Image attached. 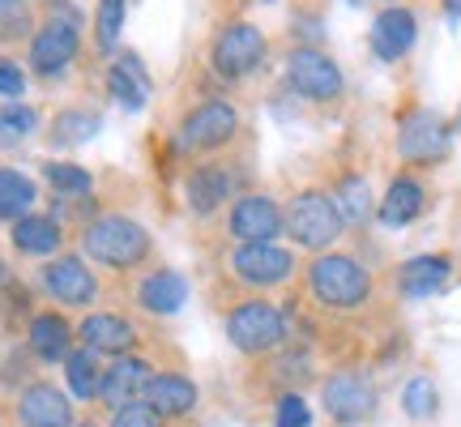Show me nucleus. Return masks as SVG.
Returning <instances> with one entry per match:
<instances>
[{
  "label": "nucleus",
  "instance_id": "15",
  "mask_svg": "<svg viewBox=\"0 0 461 427\" xmlns=\"http://www.w3.org/2000/svg\"><path fill=\"white\" fill-rule=\"evenodd\" d=\"M414 34H419V22L411 9H384L372 22V51L380 60H402L414 48Z\"/></svg>",
  "mask_w": 461,
  "mask_h": 427
},
{
  "label": "nucleus",
  "instance_id": "34",
  "mask_svg": "<svg viewBox=\"0 0 461 427\" xmlns=\"http://www.w3.org/2000/svg\"><path fill=\"white\" fill-rule=\"evenodd\" d=\"M112 427H163V414L154 411L149 402H129V406L115 411Z\"/></svg>",
  "mask_w": 461,
  "mask_h": 427
},
{
  "label": "nucleus",
  "instance_id": "39",
  "mask_svg": "<svg viewBox=\"0 0 461 427\" xmlns=\"http://www.w3.org/2000/svg\"><path fill=\"white\" fill-rule=\"evenodd\" d=\"M0 282H5V265H0Z\"/></svg>",
  "mask_w": 461,
  "mask_h": 427
},
{
  "label": "nucleus",
  "instance_id": "21",
  "mask_svg": "<svg viewBox=\"0 0 461 427\" xmlns=\"http://www.w3.org/2000/svg\"><path fill=\"white\" fill-rule=\"evenodd\" d=\"M107 90H112V99L120 107H129V112H141L149 99V73L141 68L137 56H120L107 73Z\"/></svg>",
  "mask_w": 461,
  "mask_h": 427
},
{
  "label": "nucleus",
  "instance_id": "1",
  "mask_svg": "<svg viewBox=\"0 0 461 427\" xmlns=\"http://www.w3.org/2000/svg\"><path fill=\"white\" fill-rule=\"evenodd\" d=\"M82 248L90 261L129 269V265H141L149 257V235L141 223H132L124 214H103L82 231Z\"/></svg>",
  "mask_w": 461,
  "mask_h": 427
},
{
  "label": "nucleus",
  "instance_id": "12",
  "mask_svg": "<svg viewBox=\"0 0 461 427\" xmlns=\"http://www.w3.org/2000/svg\"><path fill=\"white\" fill-rule=\"evenodd\" d=\"M321 397H325V411H330L338 423H359V419H367L372 406H376V389H372V380L359 377V372H338V377H330L325 389H321Z\"/></svg>",
  "mask_w": 461,
  "mask_h": 427
},
{
  "label": "nucleus",
  "instance_id": "23",
  "mask_svg": "<svg viewBox=\"0 0 461 427\" xmlns=\"http://www.w3.org/2000/svg\"><path fill=\"white\" fill-rule=\"evenodd\" d=\"M184 188H188V205H193V214H201V218H205V214H214L218 205L227 201L230 176L222 171V167L210 163V167H197V171L188 176V184H184Z\"/></svg>",
  "mask_w": 461,
  "mask_h": 427
},
{
  "label": "nucleus",
  "instance_id": "7",
  "mask_svg": "<svg viewBox=\"0 0 461 427\" xmlns=\"http://www.w3.org/2000/svg\"><path fill=\"white\" fill-rule=\"evenodd\" d=\"M286 77H291V86H295L303 99L330 103V99L342 95V68L333 65L325 51H316V48L291 51V60H286Z\"/></svg>",
  "mask_w": 461,
  "mask_h": 427
},
{
  "label": "nucleus",
  "instance_id": "40",
  "mask_svg": "<svg viewBox=\"0 0 461 427\" xmlns=\"http://www.w3.org/2000/svg\"><path fill=\"white\" fill-rule=\"evenodd\" d=\"M82 427H95V423H82Z\"/></svg>",
  "mask_w": 461,
  "mask_h": 427
},
{
  "label": "nucleus",
  "instance_id": "18",
  "mask_svg": "<svg viewBox=\"0 0 461 427\" xmlns=\"http://www.w3.org/2000/svg\"><path fill=\"white\" fill-rule=\"evenodd\" d=\"M137 304L154 316L180 313L184 304H188V282H184V274H176V269H158V274H149V278L137 286Z\"/></svg>",
  "mask_w": 461,
  "mask_h": 427
},
{
  "label": "nucleus",
  "instance_id": "38",
  "mask_svg": "<svg viewBox=\"0 0 461 427\" xmlns=\"http://www.w3.org/2000/svg\"><path fill=\"white\" fill-rule=\"evenodd\" d=\"M445 9H448V17H453V22H457V17H461V0H448Z\"/></svg>",
  "mask_w": 461,
  "mask_h": 427
},
{
  "label": "nucleus",
  "instance_id": "35",
  "mask_svg": "<svg viewBox=\"0 0 461 427\" xmlns=\"http://www.w3.org/2000/svg\"><path fill=\"white\" fill-rule=\"evenodd\" d=\"M31 31V17H26V0H0V39H17V34Z\"/></svg>",
  "mask_w": 461,
  "mask_h": 427
},
{
  "label": "nucleus",
  "instance_id": "17",
  "mask_svg": "<svg viewBox=\"0 0 461 427\" xmlns=\"http://www.w3.org/2000/svg\"><path fill=\"white\" fill-rule=\"evenodd\" d=\"M146 402L163 419H180V414L197 411V385L180 372H154L146 385Z\"/></svg>",
  "mask_w": 461,
  "mask_h": 427
},
{
  "label": "nucleus",
  "instance_id": "36",
  "mask_svg": "<svg viewBox=\"0 0 461 427\" xmlns=\"http://www.w3.org/2000/svg\"><path fill=\"white\" fill-rule=\"evenodd\" d=\"M312 423V411H308V402L299 394H286L278 402V419H274V427H308Z\"/></svg>",
  "mask_w": 461,
  "mask_h": 427
},
{
  "label": "nucleus",
  "instance_id": "11",
  "mask_svg": "<svg viewBox=\"0 0 461 427\" xmlns=\"http://www.w3.org/2000/svg\"><path fill=\"white\" fill-rule=\"evenodd\" d=\"M265 60V34L248 22H235L218 34L214 43V68L222 77H244Z\"/></svg>",
  "mask_w": 461,
  "mask_h": 427
},
{
  "label": "nucleus",
  "instance_id": "24",
  "mask_svg": "<svg viewBox=\"0 0 461 427\" xmlns=\"http://www.w3.org/2000/svg\"><path fill=\"white\" fill-rule=\"evenodd\" d=\"M60 223L56 218H43V214H26V218H17L14 223V244L22 252H31V257H51L56 248H60Z\"/></svg>",
  "mask_w": 461,
  "mask_h": 427
},
{
  "label": "nucleus",
  "instance_id": "20",
  "mask_svg": "<svg viewBox=\"0 0 461 427\" xmlns=\"http://www.w3.org/2000/svg\"><path fill=\"white\" fill-rule=\"evenodd\" d=\"M82 342L86 350H95V355H124L132 342H137V333L124 316H112V313H95L82 321Z\"/></svg>",
  "mask_w": 461,
  "mask_h": 427
},
{
  "label": "nucleus",
  "instance_id": "33",
  "mask_svg": "<svg viewBox=\"0 0 461 427\" xmlns=\"http://www.w3.org/2000/svg\"><path fill=\"white\" fill-rule=\"evenodd\" d=\"M43 176H48V184L56 188V193H77V197H86V193H90V171H86V167L48 163V167H43Z\"/></svg>",
  "mask_w": 461,
  "mask_h": 427
},
{
  "label": "nucleus",
  "instance_id": "10",
  "mask_svg": "<svg viewBox=\"0 0 461 427\" xmlns=\"http://www.w3.org/2000/svg\"><path fill=\"white\" fill-rule=\"evenodd\" d=\"M397 150L411 163H436L448 154V124L436 112H411L397 129Z\"/></svg>",
  "mask_w": 461,
  "mask_h": 427
},
{
  "label": "nucleus",
  "instance_id": "37",
  "mask_svg": "<svg viewBox=\"0 0 461 427\" xmlns=\"http://www.w3.org/2000/svg\"><path fill=\"white\" fill-rule=\"evenodd\" d=\"M22 90H26V73H22L9 56H0V95H5V99H17Z\"/></svg>",
  "mask_w": 461,
  "mask_h": 427
},
{
  "label": "nucleus",
  "instance_id": "32",
  "mask_svg": "<svg viewBox=\"0 0 461 427\" xmlns=\"http://www.w3.org/2000/svg\"><path fill=\"white\" fill-rule=\"evenodd\" d=\"M124 5L129 0H99V17H95V31H99V48L112 51L120 43V31H124Z\"/></svg>",
  "mask_w": 461,
  "mask_h": 427
},
{
  "label": "nucleus",
  "instance_id": "25",
  "mask_svg": "<svg viewBox=\"0 0 461 427\" xmlns=\"http://www.w3.org/2000/svg\"><path fill=\"white\" fill-rule=\"evenodd\" d=\"M333 205H338V214H342V223H350V227L367 223V218H372V210H376L372 188H367V180H363V176H342V180H338V188H333Z\"/></svg>",
  "mask_w": 461,
  "mask_h": 427
},
{
  "label": "nucleus",
  "instance_id": "14",
  "mask_svg": "<svg viewBox=\"0 0 461 427\" xmlns=\"http://www.w3.org/2000/svg\"><path fill=\"white\" fill-rule=\"evenodd\" d=\"M17 419L26 427H73V406L56 385H31L17 402Z\"/></svg>",
  "mask_w": 461,
  "mask_h": 427
},
{
  "label": "nucleus",
  "instance_id": "19",
  "mask_svg": "<svg viewBox=\"0 0 461 427\" xmlns=\"http://www.w3.org/2000/svg\"><path fill=\"white\" fill-rule=\"evenodd\" d=\"M448 274H453L448 257H411L402 265V274H397V291L406 299H428L445 286Z\"/></svg>",
  "mask_w": 461,
  "mask_h": 427
},
{
  "label": "nucleus",
  "instance_id": "5",
  "mask_svg": "<svg viewBox=\"0 0 461 427\" xmlns=\"http://www.w3.org/2000/svg\"><path fill=\"white\" fill-rule=\"evenodd\" d=\"M77 31H82V22L77 17H60L51 14L31 39V68L39 77H56V73H65L73 65V56H77Z\"/></svg>",
  "mask_w": 461,
  "mask_h": 427
},
{
  "label": "nucleus",
  "instance_id": "9",
  "mask_svg": "<svg viewBox=\"0 0 461 427\" xmlns=\"http://www.w3.org/2000/svg\"><path fill=\"white\" fill-rule=\"evenodd\" d=\"M230 269H235V278L248 282V286H278V282L291 278L295 257L278 244H240L235 257H230Z\"/></svg>",
  "mask_w": 461,
  "mask_h": 427
},
{
  "label": "nucleus",
  "instance_id": "3",
  "mask_svg": "<svg viewBox=\"0 0 461 427\" xmlns=\"http://www.w3.org/2000/svg\"><path fill=\"white\" fill-rule=\"evenodd\" d=\"M227 338H230V346L244 350V355H265V350L282 346V338H286V316H282V308L265 304V299H248V304H240V308L227 316Z\"/></svg>",
  "mask_w": 461,
  "mask_h": 427
},
{
  "label": "nucleus",
  "instance_id": "28",
  "mask_svg": "<svg viewBox=\"0 0 461 427\" xmlns=\"http://www.w3.org/2000/svg\"><path fill=\"white\" fill-rule=\"evenodd\" d=\"M65 377H68V389L77 397H99L103 389V372H99V363H95V350H68V359H65Z\"/></svg>",
  "mask_w": 461,
  "mask_h": 427
},
{
  "label": "nucleus",
  "instance_id": "31",
  "mask_svg": "<svg viewBox=\"0 0 461 427\" xmlns=\"http://www.w3.org/2000/svg\"><path fill=\"white\" fill-rule=\"evenodd\" d=\"M402 406H406L411 419H431L436 406H440V394H436V385H431L428 377H414L411 385L402 389Z\"/></svg>",
  "mask_w": 461,
  "mask_h": 427
},
{
  "label": "nucleus",
  "instance_id": "30",
  "mask_svg": "<svg viewBox=\"0 0 461 427\" xmlns=\"http://www.w3.org/2000/svg\"><path fill=\"white\" fill-rule=\"evenodd\" d=\"M34 124H39L34 107H26V103H5V107H0V146H22L34 132Z\"/></svg>",
  "mask_w": 461,
  "mask_h": 427
},
{
  "label": "nucleus",
  "instance_id": "26",
  "mask_svg": "<svg viewBox=\"0 0 461 427\" xmlns=\"http://www.w3.org/2000/svg\"><path fill=\"white\" fill-rule=\"evenodd\" d=\"M31 346L39 359H68V325L65 316L39 313L31 321Z\"/></svg>",
  "mask_w": 461,
  "mask_h": 427
},
{
  "label": "nucleus",
  "instance_id": "27",
  "mask_svg": "<svg viewBox=\"0 0 461 427\" xmlns=\"http://www.w3.org/2000/svg\"><path fill=\"white\" fill-rule=\"evenodd\" d=\"M31 205H34L31 176H22V171H14V167H0V218L17 223V218L31 214Z\"/></svg>",
  "mask_w": 461,
  "mask_h": 427
},
{
  "label": "nucleus",
  "instance_id": "41",
  "mask_svg": "<svg viewBox=\"0 0 461 427\" xmlns=\"http://www.w3.org/2000/svg\"><path fill=\"white\" fill-rule=\"evenodd\" d=\"M350 5H359V0H350Z\"/></svg>",
  "mask_w": 461,
  "mask_h": 427
},
{
  "label": "nucleus",
  "instance_id": "2",
  "mask_svg": "<svg viewBox=\"0 0 461 427\" xmlns=\"http://www.w3.org/2000/svg\"><path fill=\"white\" fill-rule=\"evenodd\" d=\"M308 282H312V295L325 308H359L363 299L372 295L367 269L355 257H342V252H321L308 269Z\"/></svg>",
  "mask_w": 461,
  "mask_h": 427
},
{
  "label": "nucleus",
  "instance_id": "29",
  "mask_svg": "<svg viewBox=\"0 0 461 427\" xmlns=\"http://www.w3.org/2000/svg\"><path fill=\"white\" fill-rule=\"evenodd\" d=\"M99 129H103L99 115L73 107V112H60L51 120V141H56V146H82V141H90Z\"/></svg>",
  "mask_w": 461,
  "mask_h": 427
},
{
  "label": "nucleus",
  "instance_id": "22",
  "mask_svg": "<svg viewBox=\"0 0 461 427\" xmlns=\"http://www.w3.org/2000/svg\"><path fill=\"white\" fill-rule=\"evenodd\" d=\"M376 214L384 227H406V223H414V218L423 214V184L411 180V176L393 180L389 193H384V201L376 205Z\"/></svg>",
  "mask_w": 461,
  "mask_h": 427
},
{
  "label": "nucleus",
  "instance_id": "13",
  "mask_svg": "<svg viewBox=\"0 0 461 427\" xmlns=\"http://www.w3.org/2000/svg\"><path fill=\"white\" fill-rule=\"evenodd\" d=\"M43 286H48L60 304H73V308L90 304L95 291H99V282L86 269L82 257H56V261H48L43 265Z\"/></svg>",
  "mask_w": 461,
  "mask_h": 427
},
{
  "label": "nucleus",
  "instance_id": "42",
  "mask_svg": "<svg viewBox=\"0 0 461 427\" xmlns=\"http://www.w3.org/2000/svg\"><path fill=\"white\" fill-rule=\"evenodd\" d=\"M457 129H461V120H457Z\"/></svg>",
  "mask_w": 461,
  "mask_h": 427
},
{
  "label": "nucleus",
  "instance_id": "16",
  "mask_svg": "<svg viewBox=\"0 0 461 427\" xmlns=\"http://www.w3.org/2000/svg\"><path fill=\"white\" fill-rule=\"evenodd\" d=\"M149 377H154V368H149L146 359H115L107 372H103V389L99 397L103 402H112L115 411L120 406H129V402H137V397H146V385Z\"/></svg>",
  "mask_w": 461,
  "mask_h": 427
},
{
  "label": "nucleus",
  "instance_id": "4",
  "mask_svg": "<svg viewBox=\"0 0 461 427\" xmlns=\"http://www.w3.org/2000/svg\"><path fill=\"white\" fill-rule=\"evenodd\" d=\"M286 227H291L299 248L325 252V248L342 235V214H338L333 197H325V193H299V197L291 201Z\"/></svg>",
  "mask_w": 461,
  "mask_h": 427
},
{
  "label": "nucleus",
  "instance_id": "6",
  "mask_svg": "<svg viewBox=\"0 0 461 427\" xmlns=\"http://www.w3.org/2000/svg\"><path fill=\"white\" fill-rule=\"evenodd\" d=\"M235 132H240V112L222 99H210L184 115L180 146L184 150H222Z\"/></svg>",
  "mask_w": 461,
  "mask_h": 427
},
{
  "label": "nucleus",
  "instance_id": "8",
  "mask_svg": "<svg viewBox=\"0 0 461 427\" xmlns=\"http://www.w3.org/2000/svg\"><path fill=\"white\" fill-rule=\"evenodd\" d=\"M286 231V214L261 193H248L230 205V235L240 244H274Z\"/></svg>",
  "mask_w": 461,
  "mask_h": 427
}]
</instances>
